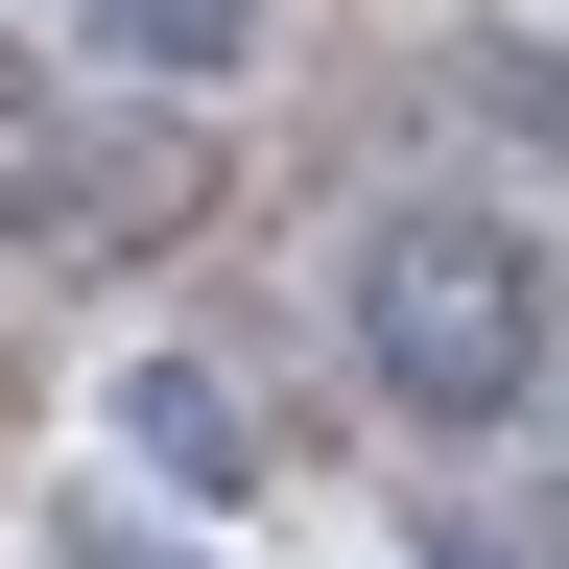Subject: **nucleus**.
I'll use <instances>...</instances> for the list:
<instances>
[{
  "label": "nucleus",
  "mask_w": 569,
  "mask_h": 569,
  "mask_svg": "<svg viewBox=\"0 0 569 569\" xmlns=\"http://www.w3.org/2000/svg\"><path fill=\"white\" fill-rule=\"evenodd\" d=\"M546 238L522 213H475V190H403L380 238H356V380H380L403 427H498V403H546Z\"/></svg>",
  "instance_id": "obj_1"
},
{
  "label": "nucleus",
  "mask_w": 569,
  "mask_h": 569,
  "mask_svg": "<svg viewBox=\"0 0 569 569\" xmlns=\"http://www.w3.org/2000/svg\"><path fill=\"white\" fill-rule=\"evenodd\" d=\"M190 213H213V142L190 119L71 96V71L0 48V238H24V261H142V238H190Z\"/></svg>",
  "instance_id": "obj_2"
},
{
  "label": "nucleus",
  "mask_w": 569,
  "mask_h": 569,
  "mask_svg": "<svg viewBox=\"0 0 569 569\" xmlns=\"http://www.w3.org/2000/svg\"><path fill=\"white\" fill-rule=\"evenodd\" d=\"M96 48H142V71H213V48H261V0H71Z\"/></svg>",
  "instance_id": "obj_3"
},
{
  "label": "nucleus",
  "mask_w": 569,
  "mask_h": 569,
  "mask_svg": "<svg viewBox=\"0 0 569 569\" xmlns=\"http://www.w3.org/2000/svg\"><path fill=\"white\" fill-rule=\"evenodd\" d=\"M71 569H190V546H71Z\"/></svg>",
  "instance_id": "obj_4"
},
{
  "label": "nucleus",
  "mask_w": 569,
  "mask_h": 569,
  "mask_svg": "<svg viewBox=\"0 0 569 569\" xmlns=\"http://www.w3.org/2000/svg\"><path fill=\"white\" fill-rule=\"evenodd\" d=\"M546 546H569V475H546Z\"/></svg>",
  "instance_id": "obj_5"
},
{
  "label": "nucleus",
  "mask_w": 569,
  "mask_h": 569,
  "mask_svg": "<svg viewBox=\"0 0 569 569\" xmlns=\"http://www.w3.org/2000/svg\"><path fill=\"white\" fill-rule=\"evenodd\" d=\"M451 569H475V546H451Z\"/></svg>",
  "instance_id": "obj_6"
}]
</instances>
